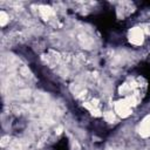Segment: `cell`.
<instances>
[{
    "mask_svg": "<svg viewBox=\"0 0 150 150\" xmlns=\"http://www.w3.org/2000/svg\"><path fill=\"white\" fill-rule=\"evenodd\" d=\"M131 107L132 105L128 102V100L124 98V100H121V101L116 102V104H115V111L120 116L127 117V116H129L131 114Z\"/></svg>",
    "mask_w": 150,
    "mask_h": 150,
    "instance_id": "cell-1",
    "label": "cell"
},
{
    "mask_svg": "<svg viewBox=\"0 0 150 150\" xmlns=\"http://www.w3.org/2000/svg\"><path fill=\"white\" fill-rule=\"evenodd\" d=\"M144 40V34L143 30L138 27H134L129 30V41L135 45V46H139Z\"/></svg>",
    "mask_w": 150,
    "mask_h": 150,
    "instance_id": "cell-2",
    "label": "cell"
},
{
    "mask_svg": "<svg viewBox=\"0 0 150 150\" xmlns=\"http://www.w3.org/2000/svg\"><path fill=\"white\" fill-rule=\"evenodd\" d=\"M139 134L143 137H148L150 135V115L143 118V121L139 124Z\"/></svg>",
    "mask_w": 150,
    "mask_h": 150,
    "instance_id": "cell-3",
    "label": "cell"
},
{
    "mask_svg": "<svg viewBox=\"0 0 150 150\" xmlns=\"http://www.w3.org/2000/svg\"><path fill=\"white\" fill-rule=\"evenodd\" d=\"M40 13H41V15L45 18V19H48L50 15H52V8H49V7H46V6H43V7H41L40 8Z\"/></svg>",
    "mask_w": 150,
    "mask_h": 150,
    "instance_id": "cell-4",
    "label": "cell"
},
{
    "mask_svg": "<svg viewBox=\"0 0 150 150\" xmlns=\"http://www.w3.org/2000/svg\"><path fill=\"white\" fill-rule=\"evenodd\" d=\"M7 18H8V16H7V14H6L5 12H1V13H0V23H1V26H5V25H6V22L8 21Z\"/></svg>",
    "mask_w": 150,
    "mask_h": 150,
    "instance_id": "cell-5",
    "label": "cell"
},
{
    "mask_svg": "<svg viewBox=\"0 0 150 150\" xmlns=\"http://www.w3.org/2000/svg\"><path fill=\"white\" fill-rule=\"evenodd\" d=\"M104 118H105L107 122H112V121L115 120V116H114V114H112L111 111H107V112L104 114Z\"/></svg>",
    "mask_w": 150,
    "mask_h": 150,
    "instance_id": "cell-6",
    "label": "cell"
}]
</instances>
